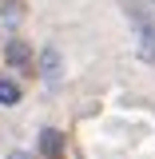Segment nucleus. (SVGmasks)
<instances>
[{
    "label": "nucleus",
    "instance_id": "nucleus-1",
    "mask_svg": "<svg viewBox=\"0 0 155 159\" xmlns=\"http://www.w3.org/2000/svg\"><path fill=\"white\" fill-rule=\"evenodd\" d=\"M131 40H135V56L143 64H155V24L147 16H131Z\"/></svg>",
    "mask_w": 155,
    "mask_h": 159
},
{
    "label": "nucleus",
    "instance_id": "nucleus-2",
    "mask_svg": "<svg viewBox=\"0 0 155 159\" xmlns=\"http://www.w3.org/2000/svg\"><path fill=\"white\" fill-rule=\"evenodd\" d=\"M40 72H44L48 84L60 80V52H56V48H44V52H40Z\"/></svg>",
    "mask_w": 155,
    "mask_h": 159
},
{
    "label": "nucleus",
    "instance_id": "nucleus-4",
    "mask_svg": "<svg viewBox=\"0 0 155 159\" xmlns=\"http://www.w3.org/2000/svg\"><path fill=\"white\" fill-rule=\"evenodd\" d=\"M0 103H20V84H12V80H0Z\"/></svg>",
    "mask_w": 155,
    "mask_h": 159
},
{
    "label": "nucleus",
    "instance_id": "nucleus-5",
    "mask_svg": "<svg viewBox=\"0 0 155 159\" xmlns=\"http://www.w3.org/2000/svg\"><path fill=\"white\" fill-rule=\"evenodd\" d=\"M8 60H12V64H28V60H32V52H28V44H8Z\"/></svg>",
    "mask_w": 155,
    "mask_h": 159
},
{
    "label": "nucleus",
    "instance_id": "nucleus-3",
    "mask_svg": "<svg viewBox=\"0 0 155 159\" xmlns=\"http://www.w3.org/2000/svg\"><path fill=\"white\" fill-rule=\"evenodd\" d=\"M60 147H64V135H60L56 127H44L40 131V151L44 155H60Z\"/></svg>",
    "mask_w": 155,
    "mask_h": 159
}]
</instances>
